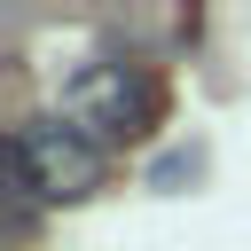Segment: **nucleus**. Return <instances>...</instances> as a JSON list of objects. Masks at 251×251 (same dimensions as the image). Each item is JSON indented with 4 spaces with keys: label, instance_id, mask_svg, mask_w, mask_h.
I'll list each match as a JSON object with an SVG mask.
<instances>
[{
    "label": "nucleus",
    "instance_id": "obj_1",
    "mask_svg": "<svg viewBox=\"0 0 251 251\" xmlns=\"http://www.w3.org/2000/svg\"><path fill=\"white\" fill-rule=\"evenodd\" d=\"M8 180H16V204L24 196H86L102 180V141L86 126H63V118H24L8 133Z\"/></svg>",
    "mask_w": 251,
    "mask_h": 251
},
{
    "label": "nucleus",
    "instance_id": "obj_2",
    "mask_svg": "<svg viewBox=\"0 0 251 251\" xmlns=\"http://www.w3.org/2000/svg\"><path fill=\"white\" fill-rule=\"evenodd\" d=\"M63 110H71V126H86L94 141H133V133H149V118H157V86H149L133 63H86V71H71Z\"/></svg>",
    "mask_w": 251,
    "mask_h": 251
}]
</instances>
